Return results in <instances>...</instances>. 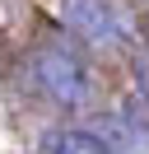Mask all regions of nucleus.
<instances>
[{
	"mask_svg": "<svg viewBox=\"0 0 149 154\" xmlns=\"http://www.w3.org/2000/svg\"><path fill=\"white\" fill-rule=\"evenodd\" d=\"M33 70H37L42 94L56 98L61 107H84V103H89V94H93L89 66H84L70 47H42V51L33 56Z\"/></svg>",
	"mask_w": 149,
	"mask_h": 154,
	"instance_id": "f257e3e1",
	"label": "nucleus"
},
{
	"mask_svg": "<svg viewBox=\"0 0 149 154\" xmlns=\"http://www.w3.org/2000/svg\"><path fill=\"white\" fill-rule=\"evenodd\" d=\"M65 23H70L79 38L98 42V47L130 38V23L121 19V10L112 0H65Z\"/></svg>",
	"mask_w": 149,
	"mask_h": 154,
	"instance_id": "f03ea898",
	"label": "nucleus"
},
{
	"mask_svg": "<svg viewBox=\"0 0 149 154\" xmlns=\"http://www.w3.org/2000/svg\"><path fill=\"white\" fill-rule=\"evenodd\" d=\"M37 154H112V149L98 135H89V131L51 126V131H42V140H37Z\"/></svg>",
	"mask_w": 149,
	"mask_h": 154,
	"instance_id": "7ed1b4c3",
	"label": "nucleus"
},
{
	"mask_svg": "<svg viewBox=\"0 0 149 154\" xmlns=\"http://www.w3.org/2000/svg\"><path fill=\"white\" fill-rule=\"evenodd\" d=\"M135 79H140V94L149 98V56H140V61H135Z\"/></svg>",
	"mask_w": 149,
	"mask_h": 154,
	"instance_id": "20e7f679",
	"label": "nucleus"
}]
</instances>
